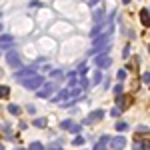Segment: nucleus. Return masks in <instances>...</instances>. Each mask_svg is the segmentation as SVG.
I'll list each match as a JSON object with an SVG mask.
<instances>
[{
	"mask_svg": "<svg viewBox=\"0 0 150 150\" xmlns=\"http://www.w3.org/2000/svg\"><path fill=\"white\" fill-rule=\"evenodd\" d=\"M42 84H44V78H42L40 74H32V76H28V78L22 80V86L26 90H38Z\"/></svg>",
	"mask_w": 150,
	"mask_h": 150,
	"instance_id": "1",
	"label": "nucleus"
},
{
	"mask_svg": "<svg viewBox=\"0 0 150 150\" xmlns=\"http://www.w3.org/2000/svg\"><path fill=\"white\" fill-rule=\"evenodd\" d=\"M52 92H54V84L52 82H44L40 86V90H36V96L38 98H48V96H52Z\"/></svg>",
	"mask_w": 150,
	"mask_h": 150,
	"instance_id": "2",
	"label": "nucleus"
},
{
	"mask_svg": "<svg viewBox=\"0 0 150 150\" xmlns=\"http://www.w3.org/2000/svg\"><path fill=\"white\" fill-rule=\"evenodd\" d=\"M94 62H96V66H98V68L102 70V68H108V66L112 64V58L108 56L106 52H100V54L96 56V60H94Z\"/></svg>",
	"mask_w": 150,
	"mask_h": 150,
	"instance_id": "3",
	"label": "nucleus"
},
{
	"mask_svg": "<svg viewBox=\"0 0 150 150\" xmlns=\"http://www.w3.org/2000/svg\"><path fill=\"white\" fill-rule=\"evenodd\" d=\"M6 60H8V66L12 68H18L22 62H20V56H18V52L16 50H10V52H6Z\"/></svg>",
	"mask_w": 150,
	"mask_h": 150,
	"instance_id": "4",
	"label": "nucleus"
},
{
	"mask_svg": "<svg viewBox=\"0 0 150 150\" xmlns=\"http://www.w3.org/2000/svg\"><path fill=\"white\" fill-rule=\"evenodd\" d=\"M102 118H104V110H92L90 114L84 118V124H94V122H98Z\"/></svg>",
	"mask_w": 150,
	"mask_h": 150,
	"instance_id": "5",
	"label": "nucleus"
},
{
	"mask_svg": "<svg viewBox=\"0 0 150 150\" xmlns=\"http://www.w3.org/2000/svg\"><path fill=\"white\" fill-rule=\"evenodd\" d=\"M110 146H112L114 150H122L124 146H126V138H124V136H116V138L110 140Z\"/></svg>",
	"mask_w": 150,
	"mask_h": 150,
	"instance_id": "6",
	"label": "nucleus"
},
{
	"mask_svg": "<svg viewBox=\"0 0 150 150\" xmlns=\"http://www.w3.org/2000/svg\"><path fill=\"white\" fill-rule=\"evenodd\" d=\"M32 74H34V70H32V68H22V70H18V72L14 74V78H16L18 82H22L24 78H28V76H32Z\"/></svg>",
	"mask_w": 150,
	"mask_h": 150,
	"instance_id": "7",
	"label": "nucleus"
},
{
	"mask_svg": "<svg viewBox=\"0 0 150 150\" xmlns=\"http://www.w3.org/2000/svg\"><path fill=\"white\" fill-rule=\"evenodd\" d=\"M70 98V90H60V92L52 98V102H64V100H68Z\"/></svg>",
	"mask_w": 150,
	"mask_h": 150,
	"instance_id": "8",
	"label": "nucleus"
},
{
	"mask_svg": "<svg viewBox=\"0 0 150 150\" xmlns=\"http://www.w3.org/2000/svg\"><path fill=\"white\" fill-rule=\"evenodd\" d=\"M140 20H142L144 26H150V12H148V8H142V10H140Z\"/></svg>",
	"mask_w": 150,
	"mask_h": 150,
	"instance_id": "9",
	"label": "nucleus"
},
{
	"mask_svg": "<svg viewBox=\"0 0 150 150\" xmlns=\"http://www.w3.org/2000/svg\"><path fill=\"white\" fill-rule=\"evenodd\" d=\"M126 104H128V98L124 96V94H120V96H116V106H118L120 110H124V108H126Z\"/></svg>",
	"mask_w": 150,
	"mask_h": 150,
	"instance_id": "10",
	"label": "nucleus"
},
{
	"mask_svg": "<svg viewBox=\"0 0 150 150\" xmlns=\"http://www.w3.org/2000/svg\"><path fill=\"white\" fill-rule=\"evenodd\" d=\"M12 40H14V38H12L10 34H2V50L10 48L12 46Z\"/></svg>",
	"mask_w": 150,
	"mask_h": 150,
	"instance_id": "11",
	"label": "nucleus"
},
{
	"mask_svg": "<svg viewBox=\"0 0 150 150\" xmlns=\"http://www.w3.org/2000/svg\"><path fill=\"white\" fill-rule=\"evenodd\" d=\"M102 28H104V24H102V22H96V26H94L92 30H90V36H92V38H96V36L102 32Z\"/></svg>",
	"mask_w": 150,
	"mask_h": 150,
	"instance_id": "12",
	"label": "nucleus"
},
{
	"mask_svg": "<svg viewBox=\"0 0 150 150\" xmlns=\"http://www.w3.org/2000/svg\"><path fill=\"white\" fill-rule=\"evenodd\" d=\"M82 94V86H74V88H70V98H78Z\"/></svg>",
	"mask_w": 150,
	"mask_h": 150,
	"instance_id": "13",
	"label": "nucleus"
},
{
	"mask_svg": "<svg viewBox=\"0 0 150 150\" xmlns=\"http://www.w3.org/2000/svg\"><path fill=\"white\" fill-rule=\"evenodd\" d=\"M8 112L14 114V116H18L20 114V106H18V104H8Z\"/></svg>",
	"mask_w": 150,
	"mask_h": 150,
	"instance_id": "14",
	"label": "nucleus"
},
{
	"mask_svg": "<svg viewBox=\"0 0 150 150\" xmlns=\"http://www.w3.org/2000/svg\"><path fill=\"white\" fill-rule=\"evenodd\" d=\"M102 82V72H100V68L94 72V76H92V84H100Z\"/></svg>",
	"mask_w": 150,
	"mask_h": 150,
	"instance_id": "15",
	"label": "nucleus"
},
{
	"mask_svg": "<svg viewBox=\"0 0 150 150\" xmlns=\"http://www.w3.org/2000/svg\"><path fill=\"white\" fill-rule=\"evenodd\" d=\"M32 124L36 128H44L46 126V118H36V120H32Z\"/></svg>",
	"mask_w": 150,
	"mask_h": 150,
	"instance_id": "16",
	"label": "nucleus"
},
{
	"mask_svg": "<svg viewBox=\"0 0 150 150\" xmlns=\"http://www.w3.org/2000/svg\"><path fill=\"white\" fill-rule=\"evenodd\" d=\"M28 150H46V148H44V144H40V142H30Z\"/></svg>",
	"mask_w": 150,
	"mask_h": 150,
	"instance_id": "17",
	"label": "nucleus"
},
{
	"mask_svg": "<svg viewBox=\"0 0 150 150\" xmlns=\"http://www.w3.org/2000/svg\"><path fill=\"white\" fill-rule=\"evenodd\" d=\"M84 142H86V138H84V136H80V134H78V136H76L74 140H72V144H74V146H82Z\"/></svg>",
	"mask_w": 150,
	"mask_h": 150,
	"instance_id": "18",
	"label": "nucleus"
},
{
	"mask_svg": "<svg viewBox=\"0 0 150 150\" xmlns=\"http://www.w3.org/2000/svg\"><path fill=\"white\" fill-rule=\"evenodd\" d=\"M114 128L118 130V132H124V130H128V124H126V122H116Z\"/></svg>",
	"mask_w": 150,
	"mask_h": 150,
	"instance_id": "19",
	"label": "nucleus"
},
{
	"mask_svg": "<svg viewBox=\"0 0 150 150\" xmlns=\"http://www.w3.org/2000/svg\"><path fill=\"white\" fill-rule=\"evenodd\" d=\"M52 78H54V80H64L62 70H52Z\"/></svg>",
	"mask_w": 150,
	"mask_h": 150,
	"instance_id": "20",
	"label": "nucleus"
},
{
	"mask_svg": "<svg viewBox=\"0 0 150 150\" xmlns=\"http://www.w3.org/2000/svg\"><path fill=\"white\" fill-rule=\"evenodd\" d=\"M60 128H62V130H70V128H72V120H62V122H60Z\"/></svg>",
	"mask_w": 150,
	"mask_h": 150,
	"instance_id": "21",
	"label": "nucleus"
},
{
	"mask_svg": "<svg viewBox=\"0 0 150 150\" xmlns=\"http://www.w3.org/2000/svg\"><path fill=\"white\" fill-rule=\"evenodd\" d=\"M102 18H104V10H96L94 12V20H96V22H102Z\"/></svg>",
	"mask_w": 150,
	"mask_h": 150,
	"instance_id": "22",
	"label": "nucleus"
},
{
	"mask_svg": "<svg viewBox=\"0 0 150 150\" xmlns=\"http://www.w3.org/2000/svg\"><path fill=\"white\" fill-rule=\"evenodd\" d=\"M122 90H124V88H122V84H120V82H118V84H116L114 88H112V92H114V96H120V94H122Z\"/></svg>",
	"mask_w": 150,
	"mask_h": 150,
	"instance_id": "23",
	"label": "nucleus"
},
{
	"mask_svg": "<svg viewBox=\"0 0 150 150\" xmlns=\"http://www.w3.org/2000/svg\"><path fill=\"white\" fill-rule=\"evenodd\" d=\"M124 78H126V70H118V72H116V80L122 82Z\"/></svg>",
	"mask_w": 150,
	"mask_h": 150,
	"instance_id": "24",
	"label": "nucleus"
},
{
	"mask_svg": "<svg viewBox=\"0 0 150 150\" xmlns=\"http://www.w3.org/2000/svg\"><path fill=\"white\" fill-rule=\"evenodd\" d=\"M106 146H108V142H104V140H98V144L94 146V150H106Z\"/></svg>",
	"mask_w": 150,
	"mask_h": 150,
	"instance_id": "25",
	"label": "nucleus"
},
{
	"mask_svg": "<svg viewBox=\"0 0 150 150\" xmlns=\"http://www.w3.org/2000/svg\"><path fill=\"white\" fill-rule=\"evenodd\" d=\"M8 94H10V88H8V86H0V96H2V98H6Z\"/></svg>",
	"mask_w": 150,
	"mask_h": 150,
	"instance_id": "26",
	"label": "nucleus"
},
{
	"mask_svg": "<svg viewBox=\"0 0 150 150\" xmlns=\"http://www.w3.org/2000/svg\"><path fill=\"white\" fill-rule=\"evenodd\" d=\"M48 150H62V146H60V142H50Z\"/></svg>",
	"mask_w": 150,
	"mask_h": 150,
	"instance_id": "27",
	"label": "nucleus"
},
{
	"mask_svg": "<svg viewBox=\"0 0 150 150\" xmlns=\"http://www.w3.org/2000/svg\"><path fill=\"white\" fill-rule=\"evenodd\" d=\"M2 132H4L6 136H10V124H6V122H4V124H2Z\"/></svg>",
	"mask_w": 150,
	"mask_h": 150,
	"instance_id": "28",
	"label": "nucleus"
},
{
	"mask_svg": "<svg viewBox=\"0 0 150 150\" xmlns=\"http://www.w3.org/2000/svg\"><path fill=\"white\" fill-rule=\"evenodd\" d=\"M86 72H88V66H86V64H82L80 68H78V74H80V76H84Z\"/></svg>",
	"mask_w": 150,
	"mask_h": 150,
	"instance_id": "29",
	"label": "nucleus"
},
{
	"mask_svg": "<svg viewBox=\"0 0 150 150\" xmlns=\"http://www.w3.org/2000/svg\"><path fill=\"white\" fill-rule=\"evenodd\" d=\"M70 132L78 134V132H80V124H72V128H70Z\"/></svg>",
	"mask_w": 150,
	"mask_h": 150,
	"instance_id": "30",
	"label": "nucleus"
},
{
	"mask_svg": "<svg viewBox=\"0 0 150 150\" xmlns=\"http://www.w3.org/2000/svg\"><path fill=\"white\" fill-rule=\"evenodd\" d=\"M142 80L146 82V84H150V72H144V74H142Z\"/></svg>",
	"mask_w": 150,
	"mask_h": 150,
	"instance_id": "31",
	"label": "nucleus"
},
{
	"mask_svg": "<svg viewBox=\"0 0 150 150\" xmlns=\"http://www.w3.org/2000/svg\"><path fill=\"white\" fill-rule=\"evenodd\" d=\"M128 54H130V46H124V52H122V56L128 58Z\"/></svg>",
	"mask_w": 150,
	"mask_h": 150,
	"instance_id": "32",
	"label": "nucleus"
},
{
	"mask_svg": "<svg viewBox=\"0 0 150 150\" xmlns=\"http://www.w3.org/2000/svg\"><path fill=\"white\" fill-rule=\"evenodd\" d=\"M80 86H82V88H86V86H90V84H88V80H86V78H82V80H80Z\"/></svg>",
	"mask_w": 150,
	"mask_h": 150,
	"instance_id": "33",
	"label": "nucleus"
},
{
	"mask_svg": "<svg viewBox=\"0 0 150 150\" xmlns=\"http://www.w3.org/2000/svg\"><path fill=\"white\" fill-rule=\"evenodd\" d=\"M110 114H112V116H118V114H120V108H118V106H116V108H112V112H110Z\"/></svg>",
	"mask_w": 150,
	"mask_h": 150,
	"instance_id": "34",
	"label": "nucleus"
},
{
	"mask_svg": "<svg viewBox=\"0 0 150 150\" xmlns=\"http://www.w3.org/2000/svg\"><path fill=\"white\" fill-rule=\"evenodd\" d=\"M96 2H100V0H88V4H96Z\"/></svg>",
	"mask_w": 150,
	"mask_h": 150,
	"instance_id": "35",
	"label": "nucleus"
},
{
	"mask_svg": "<svg viewBox=\"0 0 150 150\" xmlns=\"http://www.w3.org/2000/svg\"><path fill=\"white\" fill-rule=\"evenodd\" d=\"M122 4H130V0H122Z\"/></svg>",
	"mask_w": 150,
	"mask_h": 150,
	"instance_id": "36",
	"label": "nucleus"
},
{
	"mask_svg": "<svg viewBox=\"0 0 150 150\" xmlns=\"http://www.w3.org/2000/svg\"><path fill=\"white\" fill-rule=\"evenodd\" d=\"M16 150H26V148H16Z\"/></svg>",
	"mask_w": 150,
	"mask_h": 150,
	"instance_id": "37",
	"label": "nucleus"
},
{
	"mask_svg": "<svg viewBox=\"0 0 150 150\" xmlns=\"http://www.w3.org/2000/svg\"><path fill=\"white\" fill-rule=\"evenodd\" d=\"M148 54H150V46H148Z\"/></svg>",
	"mask_w": 150,
	"mask_h": 150,
	"instance_id": "38",
	"label": "nucleus"
},
{
	"mask_svg": "<svg viewBox=\"0 0 150 150\" xmlns=\"http://www.w3.org/2000/svg\"><path fill=\"white\" fill-rule=\"evenodd\" d=\"M148 12H150V8H148Z\"/></svg>",
	"mask_w": 150,
	"mask_h": 150,
	"instance_id": "39",
	"label": "nucleus"
}]
</instances>
